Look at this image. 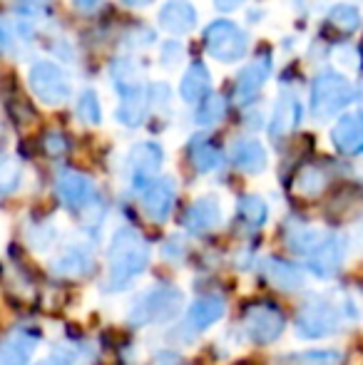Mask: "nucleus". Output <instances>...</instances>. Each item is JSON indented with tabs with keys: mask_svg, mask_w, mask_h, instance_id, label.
<instances>
[{
	"mask_svg": "<svg viewBox=\"0 0 363 365\" xmlns=\"http://www.w3.org/2000/svg\"><path fill=\"white\" fill-rule=\"evenodd\" d=\"M242 3H244V0H214V5H217L219 10H224V13H229V10H237Z\"/></svg>",
	"mask_w": 363,
	"mask_h": 365,
	"instance_id": "obj_35",
	"label": "nucleus"
},
{
	"mask_svg": "<svg viewBox=\"0 0 363 365\" xmlns=\"http://www.w3.org/2000/svg\"><path fill=\"white\" fill-rule=\"evenodd\" d=\"M160 25L172 35H187L189 30H194L197 23V13H194L189 0H167L160 10Z\"/></svg>",
	"mask_w": 363,
	"mask_h": 365,
	"instance_id": "obj_17",
	"label": "nucleus"
},
{
	"mask_svg": "<svg viewBox=\"0 0 363 365\" xmlns=\"http://www.w3.org/2000/svg\"><path fill=\"white\" fill-rule=\"evenodd\" d=\"M329 20L344 33H354V30L361 28V13L354 5H336L329 13Z\"/></svg>",
	"mask_w": 363,
	"mask_h": 365,
	"instance_id": "obj_31",
	"label": "nucleus"
},
{
	"mask_svg": "<svg viewBox=\"0 0 363 365\" xmlns=\"http://www.w3.org/2000/svg\"><path fill=\"white\" fill-rule=\"evenodd\" d=\"M354 100V87L339 73H321L311 85V115L316 120H331Z\"/></svg>",
	"mask_w": 363,
	"mask_h": 365,
	"instance_id": "obj_3",
	"label": "nucleus"
},
{
	"mask_svg": "<svg viewBox=\"0 0 363 365\" xmlns=\"http://www.w3.org/2000/svg\"><path fill=\"white\" fill-rule=\"evenodd\" d=\"M189 159H192L197 172H212L222 164V152L207 140V137H197L189 145Z\"/></svg>",
	"mask_w": 363,
	"mask_h": 365,
	"instance_id": "obj_24",
	"label": "nucleus"
},
{
	"mask_svg": "<svg viewBox=\"0 0 363 365\" xmlns=\"http://www.w3.org/2000/svg\"><path fill=\"white\" fill-rule=\"evenodd\" d=\"M232 162L237 169L247 174H259L267 169V149H264L259 142L254 140H239L237 145L232 147Z\"/></svg>",
	"mask_w": 363,
	"mask_h": 365,
	"instance_id": "obj_21",
	"label": "nucleus"
},
{
	"mask_svg": "<svg viewBox=\"0 0 363 365\" xmlns=\"http://www.w3.org/2000/svg\"><path fill=\"white\" fill-rule=\"evenodd\" d=\"M162 147L155 142H140V145L132 147L130 152V172H132V184L137 189H145L147 184L155 182L157 172L162 167Z\"/></svg>",
	"mask_w": 363,
	"mask_h": 365,
	"instance_id": "obj_8",
	"label": "nucleus"
},
{
	"mask_svg": "<svg viewBox=\"0 0 363 365\" xmlns=\"http://www.w3.org/2000/svg\"><path fill=\"white\" fill-rule=\"evenodd\" d=\"M38 365H68V361H63V358H45Z\"/></svg>",
	"mask_w": 363,
	"mask_h": 365,
	"instance_id": "obj_38",
	"label": "nucleus"
},
{
	"mask_svg": "<svg viewBox=\"0 0 363 365\" xmlns=\"http://www.w3.org/2000/svg\"><path fill=\"white\" fill-rule=\"evenodd\" d=\"M10 3H15V5H45V3H50V0H10Z\"/></svg>",
	"mask_w": 363,
	"mask_h": 365,
	"instance_id": "obj_37",
	"label": "nucleus"
},
{
	"mask_svg": "<svg viewBox=\"0 0 363 365\" xmlns=\"http://www.w3.org/2000/svg\"><path fill=\"white\" fill-rule=\"evenodd\" d=\"M334 147L341 154H361L363 152V112L354 115H344L336 122L334 132H331Z\"/></svg>",
	"mask_w": 363,
	"mask_h": 365,
	"instance_id": "obj_14",
	"label": "nucleus"
},
{
	"mask_svg": "<svg viewBox=\"0 0 363 365\" xmlns=\"http://www.w3.org/2000/svg\"><path fill=\"white\" fill-rule=\"evenodd\" d=\"M97 5H100V0H75V8L85 10V13H88V10H92V8H97Z\"/></svg>",
	"mask_w": 363,
	"mask_h": 365,
	"instance_id": "obj_36",
	"label": "nucleus"
},
{
	"mask_svg": "<svg viewBox=\"0 0 363 365\" xmlns=\"http://www.w3.org/2000/svg\"><path fill=\"white\" fill-rule=\"evenodd\" d=\"M222 224V204L212 197L197 199L192 207L184 212V226L194 234H207Z\"/></svg>",
	"mask_w": 363,
	"mask_h": 365,
	"instance_id": "obj_15",
	"label": "nucleus"
},
{
	"mask_svg": "<svg viewBox=\"0 0 363 365\" xmlns=\"http://www.w3.org/2000/svg\"><path fill=\"white\" fill-rule=\"evenodd\" d=\"M286 236V246H289L294 254H301V256H311L316 251V246L326 239V234L316 226H309L304 221H291L284 231Z\"/></svg>",
	"mask_w": 363,
	"mask_h": 365,
	"instance_id": "obj_19",
	"label": "nucleus"
},
{
	"mask_svg": "<svg viewBox=\"0 0 363 365\" xmlns=\"http://www.w3.org/2000/svg\"><path fill=\"white\" fill-rule=\"evenodd\" d=\"M43 147L48 149V154H53V157H60V154H65V149H68V142H65V137L58 135V132H50V135L45 137Z\"/></svg>",
	"mask_w": 363,
	"mask_h": 365,
	"instance_id": "obj_34",
	"label": "nucleus"
},
{
	"mask_svg": "<svg viewBox=\"0 0 363 365\" xmlns=\"http://www.w3.org/2000/svg\"><path fill=\"white\" fill-rule=\"evenodd\" d=\"M224 115H227V105H224L222 97H207V100L199 102V110L194 120L202 127H212V125H217V122H222Z\"/></svg>",
	"mask_w": 363,
	"mask_h": 365,
	"instance_id": "obj_29",
	"label": "nucleus"
},
{
	"mask_svg": "<svg viewBox=\"0 0 363 365\" xmlns=\"http://www.w3.org/2000/svg\"><path fill=\"white\" fill-rule=\"evenodd\" d=\"M284 313L274 303H252V306L244 308L242 328L259 346H269V343L279 341L281 333H284Z\"/></svg>",
	"mask_w": 363,
	"mask_h": 365,
	"instance_id": "obj_6",
	"label": "nucleus"
},
{
	"mask_svg": "<svg viewBox=\"0 0 363 365\" xmlns=\"http://www.w3.org/2000/svg\"><path fill=\"white\" fill-rule=\"evenodd\" d=\"M175 207V184L172 179H155L142 189V212L155 224H165Z\"/></svg>",
	"mask_w": 363,
	"mask_h": 365,
	"instance_id": "obj_10",
	"label": "nucleus"
},
{
	"mask_svg": "<svg viewBox=\"0 0 363 365\" xmlns=\"http://www.w3.org/2000/svg\"><path fill=\"white\" fill-rule=\"evenodd\" d=\"M147 264H150V246L140 236V231L130 229V226L117 229L110 241V254H107V293L125 289L135 276H140L147 269Z\"/></svg>",
	"mask_w": 363,
	"mask_h": 365,
	"instance_id": "obj_1",
	"label": "nucleus"
},
{
	"mask_svg": "<svg viewBox=\"0 0 363 365\" xmlns=\"http://www.w3.org/2000/svg\"><path fill=\"white\" fill-rule=\"evenodd\" d=\"M294 189L301 197H316L326 189V174L319 167H304L296 177Z\"/></svg>",
	"mask_w": 363,
	"mask_h": 365,
	"instance_id": "obj_27",
	"label": "nucleus"
},
{
	"mask_svg": "<svg viewBox=\"0 0 363 365\" xmlns=\"http://www.w3.org/2000/svg\"><path fill=\"white\" fill-rule=\"evenodd\" d=\"M209 90H212V77H209V70L204 68L202 63H194L192 68L184 73L182 82H180L182 100L189 102V105H197V102H202L204 97L209 95Z\"/></svg>",
	"mask_w": 363,
	"mask_h": 365,
	"instance_id": "obj_22",
	"label": "nucleus"
},
{
	"mask_svg": "<svg viewBox=\"0 0 363 365\" xmlns=\"http://www.w3.org/2000/svg\"><path fill=\"white\" fill-rule=\"evenodd\" d=\"M274 125H272V135L279 137L284 132H289L291 127L299 122V102L291 92H284L279 97V105H276V112H274Z\"/></svg>",
	"mask_w": 363,
	"mask_h": 365,
	"instance_id": "obj_25",
	"label": "nucleus"
},
{
	"mask_svg": "<svg viewBox=\"0 0 363 365\" xmlns=\"http://www.w3.org/2000/svg\"><path fill=\"white\" fill-rule=\"evenodd\" d=\"M78 117L88 125H100L102 122V110L100 102H97V95L92 90H85L78 100Z\"/></svg>",
	"mask_w": 363,
	"mask_h": 365,
	"instance_id": "obj_32",
	"label": "nucleus"
},
{
	"mask_svg": "<svg viewBox=\"0 0 363 365\" xmlns=\"http://www.w3.org/2000/svg\"><path fill=\"white\" fill-rule=\"evenodd\" d=\"M20 179V172L15 169V164L10 162V159H5L3 162V192L10 194L15 189V184H18Z\"/></svg>",
	"mask_w": 363,
	"mask_h": 365,
	"instance_id": "obj_33",
	"label": "nucleus"
},
{
	"mask_svg": "<svg viewBox=\"0 0 363 365\" xmlns=\"http://www.w3.org/2000/svg\"><path fill=\"white\" fill-rule=\"evenodd\" d=\"M95 269V256L85 246H68L58 259L53 261V274L63 279H80Z\"/></svg>",
	"mask_w": 363,
	"mask_h": 365,
	"instance_id": "obj_16",
	"label": "nucleus"
},
{
	"mask_svg": "<svg viewBox=\"0 0 363 365\" xmlns=\"http://www.w3.org/2000/svg\"><path fill=\"white\" fill-rule=\"evenodd\" d=\"M204 45H207V53L219 63H237L247 55L249 38L232 20H217L204 33Z\"/></svg>",
	"mask_w": 363,
	"mask_h": 365,
	"instance_id": "obj_5",
	"label": "nucleus"
},
{
	"mask_svg": "<svg viewBox=\"0 0 363 365\" xmlns=\"http://www.w3.org/2000/svg\"><path fill=\"white\" fill-rule=\"evenodd\" d=\"M224 313H227V301L222 296H202L189 308V326L194 331H204V328L214 326Z\"/></svg>",
	"mask_w": 363,
	"mask_h": 365,
	"instance_id": "obj_20",
	"label": "nucleus"
},
{
	"mask_svg": "<svg viewBox=\"0 0 363 365\" xmlns=\"http://www.w3.org/2000/svg\"><path fill=\"white\" fill-rule=\"evenodd\" d=\"M344 356L334 348H321V351H304L289 356L291 365H341Z\"/></svg>",
	"mask_w": 363,
	"mask_h": 365,
	"instance_id": "obj_28",
	"label": "nucleus"
},
{
	"mask_svg": "<svg viewBox=\"0 0 363 365\" xmlns=\"http://www.w3.org/2000/svg\"><path fill=\"white\" fill-rule=\"evenodd\" d=\"M40 336L33 331H15L5 338L3 353H0V361L3 365H28L33 358L35 348H38Z\"/></svg>",
	"mask_w": 363,
	"mask_h": 365,
	"instance_id": "obj_18",
	"label": "nucleus"
},
{
	"mask_svg": "<svg viewBox=\"0 0 363 365\" xmlns=\"http://www.w3.org/2000/svg\"><path fill=\"white\" fill-rule=\"evenodd\" d=\"M182 291L175 289V286H155L140 296L135 301L130 311V323L132 326H150V323H165L170 318H175L182 308Z\"/></svg>",
	"mask_w": 363,
	"mask_h": 365,
	"instance_id": "obj_4",
	"label": "nucleus"
},
{
	"mask_svg": "<svg viewBox=\"0 0 363 365\" xmlns=\"http://www.w3.org/2000/svg\"><path fill=\"white\" fill-rule=\"evenodd\" d=\"M262 274H264V279L274 286V289H281L286 293H294V291L304 289V284H306L304 271H301L299 266L289 264V261H284V259H276V256L262 261Z\"/></svg>",
	"mask_w": 363,
	"mask_h": 365,
	"instance_id": "obj_13",
	"label": "nucleus"
},
{
	"mask_svg": "<svg viewBox=\"0 0 363 365\" xmlns=\"http://www.w3.org/2000/svg\"><path fill=\"white\" fill-rule=\"evenodd\" d=\"M112 80H115V87L120 95L132 90H140L142 82H140V70L135 68L132 60H115L112 65Z\"/></svg>",
	"mask_w": 363,
	"mask_h": 365,
	"instance_id": "obj_26",
	"label": "nucleus"
},
{
	"mask_svg": "<svg viewBox=\"0 0 363 365\" xmlns=\"http://www.w3.org/2000/svg\"><path fill=\"white\" fill-rule=\"evenodd\" d=\"M122 3H127V5H147V3H152V0H122Z\"/></svg>",
	"mask_w": 363,
	"mask_h": 365,
	"instance_id": "obj_39",
	"label": "nucleus"
},
{
	"mask_svg": "<svg viewBox=\"0 0 363 365\" xmlns=\"http://www.w3.org/2000/svg\"><path fill=\"white\" fill-rule=\"evenodd\" d=\"M239 217H242V221H247L249 226H262L264 221H267L269 217V209L267 204H264V199L259 197H244L242 202H239Z\"/></svg>",
	"mask_w": 363,
	"mask_h": 365,
	"instance_id": "obj_30",
	"label": "nucleus"
},
{
	"mask_svg": "<svg viewBox=\"0 0 363 365\" xmlns=\"http://www.w3.org/2000/svg\"><path fill=\"white\" fill-rule=\"evenodd\" d=\"M30 90L45 105H65L70 100V80L55 63H35L30 68Z\"/></svg>",
	"mask_w": 363,
	"mask_h": 365,
	"instance_id": "obj_7",
	"label": "nucleus"
},
{
	"mask_svg": "<svg viewBox=\"0 0 363 365\" xmlns=\"http://www.w3.org/2000/svg\"><path fill=\"white\" fill-rule=\"evenodd\" d=\"M354 306L349 301H334L326 296H314L304 303L296 316V331L304 338H324L341 328L344 318H354Z\"/></svg>",
	"mask_w": 363,
	"mask_h": 365,
	"instance_id": "obj_2",
	"label": "nucleus"
},
{
	"mask_svg": "<svg viewBox=\"0 0 363 365\" xmlns=\"http://www.w3.org/2000/svg\"><path fill=\"white\" fill-rule=\"evenodd\" d=\"M346 259V241L339 234H326V239L316 246V251L309 256V269L319 279H331L336 271L344 266Z\"/></svg>",
	"mask_w": 363,
	"mask_h": 365,
	"instance_id": "obj_9",
	"label": "nucleus"
},
{
	"mask_svg": "<svg viewBox=\"0 0 363 365\" xmlns=\"http://www.w3.org/2000/svg\"><path fill=\"white\" fill-rule=\"evenodd\" d=\"M269 73H272V55L264 53L252 60L237 77V90H234L237 102H252L264 87V82L269 80Z\"/></svg>",
	"mask_w": 363,
	"mask_h": 365,
	"instance_id": "obj_12",
	"label": "nucleus"
},
{
	"mask_svg": "<svg viewBox=\"0 0 363 365\" xmlns=\"http://www.w3.org/2000/svg\"><path fill=\"white\" fill-rule=\"evenodd\" d=\"M147 95L145 90H132L122 95V105L117 107V120L127 127H140L147 117Z\"/></svg>",
	"mask_w": 363,
	"mask_h": 365,
	"instance_id": "obj_23",
	"label": "nucleus"
},
{
	"mask_svg": "<svg viewBox=\"0 0 363 365\" xmlns=\"http://www.w3.org/2000/svg\"><path fill=\"white\" fill-rule=\"evenodd\" d=\"M55 189H58V197L68 204L70 209H88L92 202H95V184H92L90 177L80 172H60L58 182H55Z\"/></svg>",
	"mask_w": 363,
	"mask_h": 365,
	"instance_id": "obj_11",
	"label": "nucleus"
}]
</instances>
